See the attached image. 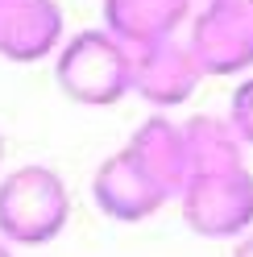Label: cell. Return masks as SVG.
I'll use <instances>...</instances> for the list:
<instances>
[{"label": "cell", "instance_id": "cell-11", "mask_svg": "<svg viewBox=\"0 0 253 257\" xmlns=\"http://www.w3.org/2000/svg\"><path fill=\"white\" fill-rule=\"evenodd\" d=\"M228 257H253V228H249L245 236H236V240H232V249H228Z\"/></svg>", "mask_w": 253, "mask_h": 257}, {"label": "cell", "instance_id": "cell-8", "mask_svg": "<svg viewBox=\"0 0 253 257\" xmlns=\"http://www.w3.org/2000/svg\"><path fill=\"white\" fill-rule=\"evenodd\" d=\"M199 0H104V29L124 46H154L191 25Z\"/></svg>", "mask_w": 253, "mask_h": 257}, {"label": "cell", "instance_id": "cell-12", "mask_svg": "<svg viewBox=\"0 0 253 257\" xmlns=\"http://www.w3.org/2000/svg\"><path fill=\"white\" fill-rule=\"evenodd\" d=\"M0 174H5V128H0Z\"/></svg>", "mask_w": 253, "mask_h": 257}, {"label": "cell", "instance_id": "cell-4", "mask_svg": "<svg viewBox=\"0 0 253 257\" xmlns=\"http://www.w3.org/2000/svg\"><path fill=\"white\" fill-rule=\"evenodd\" d=\"M179 216L203 240H232L253 228V170H199L179 191Z\"/></svg>", "mask_w": 253, "mask_h": 257}, {"label": "cell", "instance_id": "cell-9", "mask_svg": "<svg viewBox=\"0 0 253 257\" xmlns=\"http://www.w3.org/2000/svg\"><path fill=\"white\" fill-rule=\"evenodd\" d=\"M183 141H187V162L191 174L199 170H236L245 166V146L236 137V128L228 124V116L216 112H195L183 120Z\"/></svg>", "mask_w": 253, "mask_h": 257}, {"label": "cell", "instance_id": "cell-2", "mask_svg": "<svg viewBox=\"0 0 253 257\" xmlns=\"http://www.w3.org/2000/svg\"><path fill=\"white\" fill-rule=\"evenodd\" d=\"M67 224L71 187L54 166L25 162L0 174V240L13 249H42L67 232Z\"/></svg>", "mask_w": 253, "mask_h": 257}, {"label": "cell", "instance_id": "cell-3", "mask_svg": "<svg viewBox=\"0 0 253 257\" xmlns=\"http://www.w3.org/2000/svg\"><path fill=\"white\" fill-rule=\"evenodd\" d=\"M50 62L58 91L83 108H112L133 95V46H124L104 25L67 34Z\"/></svg>", "mask_w": 253, "mask_h": 257}, {"label": "cell", "instance_id": "cell-5", "mask_svg": "<svg viewBox=\"0 0 253 257\" xmlns=\"http://www.w3.org/2000/svg\"><path fill=\"white\" fill-rule=\"evenodd\" d=\"M187 46L203 75H253V0H199L187 25Z\"/></svg>", "mask_w": 253, "mask_h": 257}, {"label": "cell", "instance_id": "cell-10", "mask_svg": "<svg viewBox=\"0 0 253 257\" xmlns=\"http://www.w3.org/2000/svg\"><path fill=\"white\" fill-rule=\"evenodd\" d=\"M228 124L236 128V137H241V146L245 150H253V75H245L241 83L232 87V95H228Z\"/></svg>", "mask_w": 253, "mask_h": 257}, {"label": "cell", "instance_id": "cell-13", "mask_svg": "<svg viewBox=\"0 0 253 257\" xmlns=\"http://www.w3.org/2000/svg\"><path fill=\"white\" fill-rule=\"evenodd\" d=\"M0 257H13V245H9V240H0Z\"/></svg>", "mask_w": 253, "mask_h": 257}, {"label": "cell", "instance_id": "cell-1", "mask_svg": "<svg viewBox=\"0 0 253 257\" xmlns=\"http://www.w3.org/2000/svg\"><path fill=\"white\" fill-rule=\"evenodd\" d=\"M191 179L183 120L154 112L146 116L120 150H112L91 174V199L116 224H141L179 199Z\"/></svg>", "mask_w": 253, "mask_h": 257}, {"label": "cell", "instance_id": "cell-6", "mask_svg": "<svg viewBox=\"0 0 253 257\" xmlns=\"http://www.w3.org/2000/svg\"><path fill=\"white\" fill-rule=\"evenodd\" d=\"M203 67L195 62L187 38H166L154 46H137L133 50V95L154 112L183 108L203 83Z\"/></svg>", "mask_w": 253, "mask_h": 257}, {"label": "cell", "instance_id": "cell-7", "mask_svg": "<svg viewBox=\"0 0 253 257\" xmlns=\"http://www.w3.org/2000/svg\"><path fill=\"white\" fill-rule=\"evenodd\" d=\"M67 42V13L58 0H0V58L46 62Z\"/></svg>", "mask_w": 253, "mask_h": 257}]
</instances>
